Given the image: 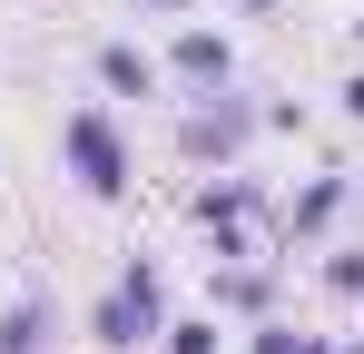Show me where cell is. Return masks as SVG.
I'll list each match as a JSON object with an SVG mask.
<instances>
[{
	"instance_id": "obj_6",
	"label": "cell",
	"mask_w": 364,
	"mask_h": 354,
	"mask_svg": "<svg viewBox=\"0 0 364 354\" xmlns=\"http://www.w3.org/2000/svg\"><path fill=\"white\" fill-rule=\"evenodd\" d=\"M266 207H276V197H266V177H237V168L197 187V227H256Z\"/></svg>"
},
{
	"instance_id": "obj_1",
	"label": "cell",
	"mask_w": 364,
	"mask_h": 354,
	"mask_svg": "<svg viewBox=\"0 0 364 354\" xmlns=\"http://www.w3.org/2000/svg\"><path fill=\"white\" fill-rule=\"evenodd\" d=\"M89 335L109 354H138L168 335V276H158V256H128L119 276H109V295L89 305Z\"/></svg>"
},
{
	"instance_id": "obj_5",
	"label": "cell",
	"mask_w": 364,
	"mask_h": 354,
	"mask_svg": "<svg viewBox=\"0 0 364 354\" xmlns=\"http://www.w3.org/2000/svg\"><path fill=\"white\" fill-rule=\"evenodd\" d=\"M168 79L197 89V99H207V89H227V79H237V40H227V30H207V20H187L178 40H168Z\"/></svg>"
},
{
	"instance_id": "obj_12",
	"label": "cell",
	"mask_w": 364,
	"mask_h": 354,
	"mask_svg": "<svg viewBox=\"0 0 364 354\" xmlns=\"http://www.w3.org/2000/svg\"><path fill=\"white\" fill-rule=\"evenodd\" d=\"M325 286H335V295H364V246H345V256H325Z\"/></svg>"
},
{
	"instance_id": "obj_2",
	"label": "cell",
	"mask_w": 364,
	"mask_h": 354,
	"mask_svg": "<svg viewBox=\"0 0 364 354\" xmlns=\"http://www.w3.org/2000/svg\"><path fill=\"white\" fill-rule=\"evenodd\" d=\"M60 158H69V177H79L99 207H119L128 177H138V158H128V138H119L109 109H69V118H60Z\"/></svg>"
},
{
	"instance_id": "obj_8",
	"label": "cell",
	"mask_w": 364,
	"mask_h": 354,
	"mask_svg": "<svg viewBox=\"0 0 364 354\" xmlns=\"http://www.w3.org/2000/svg\"><path fill=\"white\" fill-rule=\"evenodd\" d=\"M99 89H109V99H158L168 69L138 50V40H99Z\"/></svg>"
},
{
	"instance_id": "obj_14",
	"label": "cell",
	"mask_w": 364,
	"mask_h": 354,
	"mask_svg": "<svg viewBox=\"0 0 364 354\" xmlns=\"http://www.w3.org/2000/svg\"><path fill=\"white\" fill-rule=\"evenodd\" d=\"M138 10H158V20H168V10H197V0H138Z\"/></svg>"
},
{
	"instance_id": "obj_3",
	"label": "cell",
	"mask_w": 364,
	"mask_h": 354,
	"mask_svg": "<svg viewBox=\"0 0 364 354\" xmlns=\"http://www.w3.org/2000/svg\"><path fill=\"white\" fill-rule=\"evenodd\" d=\"M256 128H266V109L246 99L237 79H227V89H207V99H197V109L178 118V148L197 158V168H237V148L256 138Z\"/></svg>"
},
{
	"instance_id": "obj_11",
	"label": "cell",
	"mask_w": 364,
	"mask_h": 354,
	"mask_svg": "<svg viewBox=\"0 0 364 354\" xmlns=\"http://www.w3.org/2000/svg\"><path fill=\"white\" fill-rule=\"evenodd\" d=\"M168 354H217V315H168Z\"/></svg>"
},
{
	"instance_id": "obj_10",
	"label": "cell",
	"mask_w": 364,
	"mask_h": 354,
	"mask_svg": "<svg viewBox=\"0 0 364 354\" xmlns=\"http://www.w3.org/2000/svg\"><path fill=\"white\" fill-rule=\"evenodd\" d=\"M246 354H335V335H305V325H286V315H256Z\"/></svg>"
},
{
	"instance_id": "obj_9",
	"label": "cell",
	"mask_w": 364,
	"mask_h": 354,
	"mask_svg": "<svg viewBox=\"0 0 364 354\" xmlns=\"http://www.w3.org/2000/svg\"><path fill=\"white\" fill-rule=\"evenodd\" d=\"M217 315H276V276L266 266H217Z\"/></svg>"
},
{
	"instance_id": "obj_15",
	"label": "cell",
	"mask_w": 364,
	"mask_h": 354,
	"mask_svg": "<svg viewBox=\"0 0 364 354\" xmlns=\"http://www.w3.org/2000/svg\"><path fill=\"white\" fill-rule=\"evenodd\" d=\"M246 10H276V0H246Z\"/></svg>"
},
{
	"instance_id": "obj_13",
	"label": "cell",
	"mask_w": 364,
	"mask_h": 354,
	"mask_svg": "<svg viewBox=\"0 0 364 354\" xmlns=\"http://www.w3.org/2000/svg\"><path fill=\"white\" fill-rule=\"evenodd\" d=\"M335 109H345V118L364 128V69H345V89H335Z\"/></svg>"
},
{
	"instance_id": "obj_7",
	"label": "cell",
	"mask_w": 364,
	"mask_h": 354,
	"mask_svg": "<svg viewBox=\"0 0 364 354\" xmlns=\"http://www.w3.org/2000/svg\"><path fill=\"white\" fill-rule=\"evenodd\" d=\"M50 325H60V295L20 286L10 305H0V354H50Z\"/></svg>"
},
{
	"instance_id": "obj_16",
	"label": "cell",
	"mask_w": 364,
	"mask_h": 354,
	"mask_svg": "<svg viewBox=\"0 0 364 354\" xmlns=\"http://www.w3.org/2000/svg\"><path fill=\"white\" fill-rule=\"evenodd\" d=\"M335 354H364V345H335Z\"/></svg>"
},
{
	"instance_id": "obj_4",
	"label": "cell",
	"mask_w": 364,
	"mask_h": 354,
	"mask_svg": "<svg viewBox=\"0 0 364 354\" xmlns=\"http://www.w3.org/2000/svg\"><path fill=\"white\" fill-rule=\"evenodd\" d=\"M345 197H355V168H325V177H305V187H296V207L276 217V246H266V266H286L305 236H325L335 217H345Z\"/></svg>"
}]
</instances>
